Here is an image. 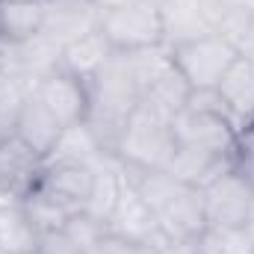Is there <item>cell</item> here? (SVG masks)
Masks as SVG:
<instances>
[{"instance_id": "6da1fadb", "label": "cell", "mask_w": 254, "mask_h": 254, "mask_svg": "<svg viewBox=\"0 0 254 254\" xmlns=\"http://www.w3.org/2000/svg\"><path fill=\"white\" fill-rule=\"evenodd\" d=\"M127 184L139 192V198L154 213L166 246H187L198 243L207 231L204 219V195L198 187H190L172 178L166 169H133L122 166Z\"/></svg>"}, {"instance_id": "7a4b0ae2", "label": "cell", "mask_w": 254, "mask_h": 254, "mask_svg": "<svg viewBox=\"0 0 254 254\" xmlns=\"http://www.w3.org/2000/svg\"><path fill=\"white\" fill-rule=\"evenodd\" d=\"M175 142L184 148H201L210 154L237 157L240 163V130L225 113L216 89L192 92L187 107L172 119Z\"/></svg>"}, {"instance_id": "3957f363", "label": "cell", "mask_w": 254, "mask_h": 254, "mask_svg": "<svg viewBox=\"0 0 254 254\" xmlns=\"http://www.w3.org/2000/svg\"><path fill=\"white\" fill-rule=\"evenodd\" d=\"M175 148L178 142H175L172 122L154 116L145 107H136V113L130 116L127 127L119 136L113 157L122 166H133V169H166Z\"/></svg>"}, {"instance_id": "277c9868", "label": "cell", "mask_w": 254, "mask_h": 254, "mask_svg": "<svg viewBox=\"0 0 254 254\" xmlns=\"http://www.w3.org/2000/svg\"><path fill=\"white\" fill-rule=\"evenodd\" d=\"M225 6L219 0H166L160 3L163 45L172 51L198 39L216 36L225 21Z\"/></svg>"}, {"instance_id": "5b68a950", "label": "cell", "mask_w": 254, "mask_h": 254, "mask_svg": "<svg viewBox=\"0 0 254 254\" xmlns=\"http://www.w3.org/2000/svg\"><path fill=\"white\" fill-rule=\"evenodd\" d=\"M101 33L113 45V51H139L151 45H163V21L160 6L151 0H133L122 9L101 15Z\"/></svg>"}, {"instance_id": "8992f818", "label": "cell", "mask_w": 254, "mask_h": 254, "mask_svg": "<svg viewBox=\"0 0 254 254\" xmlns=\"http://www.w3.org/2000/svg\"><path fill=\"white\" fill-rule=\"evenodd\" d=\"M172 60H175V68L184 74V80L190 83L192 92H204V89L219 86L225 71L237 63V51L231 48V42L222 33H216V36L175 48Z\"/></svg>"}, {"instance_id": "52a82bcc", "label": "cell", "mask_w": 254, "mask_h": 254, "mask_svg": "<svg viewBox=\"0 0 254 254\" xmlns=\"http://www.w3.org/2000/svg\"><path fill=\"white\" fill-rule=\"evenodd\" d=\"M201 195H204L207 228H246L254 207V184L243 169L219 175L201 190Z\"/></svg>"}, {"instance_id": "ba28073f", "label": "cell", "mask_w": 254, "mask_h": 254, "mask_svg": "<svg viewBox=\"0 0 254 254\" xmlns=\"http://www.w3.org/2000/svg\"><path fill=\"white\" fill-rule=\"evenodd\" d=\"M107 234L119 237V240H130V243H142V246H154V249H166V237L154 219V213L148 210V204L139 198V192L133 190L130 184H122V195H119V204L107 222Z\"/></svg>"}, {"instance_id": "9c48e42d", "label": "cell", "mask_w": 254, "mask_h": 254, "mask_svg": "<svg viewBox=\"0 0 254 254\" xmlns=\"http://www.w3.org/2000/svg\"><path fill=\"white\" fill-rule=\"evenodd\" d=\"M95 30H101V9L92 0H48L42 36L60 51Z\"/></svg>"}, {"instance_id": "30bf717a", "label": "cell", "mask_w": 254, "mask_h": 254, "mask_svg": "<svg viewBox=\"0 0 254 254\" xmlns=\"http://www.w3.org/2000/svg\"><path fill=\"white\" fill-rule=\"evenodd\" d=\"M33 95L54 113V119L63 127L86 122V113H89V89H86L83 80L71 77L63 68H57L54 74H48L45 80H39L36 89H33Z\"/></svg>"}, {"instance_id": "8fae6325", "label": "cell", "mask_w": 254, "mask_h": 254, "mask_svg": "<svg viewBox=\"0 0 254 254\" xmlns=\"http://www.w3.org/2000/svg\"><path fill=\"white\" fill-rule=\"evenodd\" d=\"M216 95L225 107V113L231 116L234 127L240 130V136L254 127V63L237 57V63L225 71V77L216 86Z\"/></svg>"}, {"instance_id": "7c38bea8", "label": "cell", "mask_w": 254, "mask_h": 254, "mask_svg": "<svg viewBox=\"0 0 254 254\" xmlns=\"http://www.w3.org/2000/svg\"><path fill=\"white\" fill-rule=\"evenodd\" d=\"M3 57H6V71L27 80L33 89L39 80H45L48 74H54L60 68V48L51 45L42 33L27 42H18V45H3Z\"/></svg>"}, {"instance_id": "4fadbf2b", "label": "cell", "mask_w": 254, "mask_h": 254, "mask_svg": "<svg viewBox=\"0 0 254 254\" xmlns=\"http://www.w3.org/2000/svg\"><path fill=\"white\" fill-rule=\"evenodd\" d=\"M42 172V157L27 148L15 133L0 139V190L24 198Z\"/></svg>"}, {"instance_id": "5bb4252c", "label": "cell", "mask_w": 254, "mask_h": 254, "mask_svg": "<svg viewBox=\"0 0 254 254\" xmlns=\"http://www.w3.org/2000/svg\"><path fill=\"white\" fill-rule=\"evenodd\" d=\"M237 169V157H225V154H210V151H201V148H184L178 145L166 172L190 187L204 190L210 181H216L219 175Z\"/></svg>"}, {"instance_id": "9a60e30c", "label": "cell", "mask_w": 254, "mask_h": 254, "mask_svg": "<svg viewBox=\"0 0 254 254\" xmlns=\"http://www.w3.org/2000/svg\"><path fill=\"white\" fill-rule=\"evenodd\" d=\"M63 130L65 127L54 119V113H51L36 95H30V98L24 101V107H21V113H18V122H15V136H18L27 148H33L42 160L51 154V148L57 145V139H60Z\"/></svg>"}, {"instance_id": "2e32d148", "label": "cell", "mask_w": 254, "mask_h": 254, "mask_svg": "<svg viewBox=\"0 0 254 254\" xmlns=\"http://www.w3.org/2000/svg\"><path fill=\"white\" fill-rule=\"evenodd\" d=\"M110 57H113V45L107 42V36H104L101 30H95V33H89V36L71 42L68 48L60 51V68L68 71L71 77L89 83V80L107 65Z\"/></svg>"}, {"instance_id": "e0dca14e", "label": "cell", "mask_w": 254, "mask_h": 254, "mask_svg": "<svg viewBox=\"0 0 254 254\" xmlns=\"http://www.w3.org/2000/svg\"><path fill=\"white\" fill-rule=\"evenodd\" d=\"M104 154L107 151L101 148V142L95 139L89 125L80 122V125H71L60 133L57 145L42 160V166H95Z\"/></svg>"}, {"instance_id": "ac0fdd59", "label": "cell", "mask_w": 254, "mask_h": 254, "mask_svg": "<svg viewBox=\"0 0 254 254\" xmlns=\"http://www.w3.org/2000/svg\"><path fill=\"white\" fill-rule=\"evenodd\" d=\"M48 0H0V42L18 45L42 33Z\"/></svg>"}, {"instance_id": "d6986e66", "label": "cell", "mask_w": 254, "mask_h": 254, "mask_svg": "<svg viewBox=\"0 0 254 254\" xmlns=\"http://www.w3.org/2000/svg\"><path fill=\"white\" fill-rule=\"evenodd\" d=\"M192 89L190 83L184 80V74L172 65L166 74H160L145 92H142V101H139V107H145V110H151L154 116H160V119H175L184 107H187V101H190Z\"/></svg>"}, {"instance_id": "ffe728a7", "label": "cell", "mask_w": 254, "mask_h": 254, "mask_svg": "<svg viewBox=\"0 0 254 254\" xmlns=\"http://www.w3.org/2000/svg\"><path fill=\"white\" fill-rule=\"evenodd\" d=\"M21 210L27 213V219H30V225L36 228V234L63 231L65 225H68V219L77 216V213L65 210L54 195H48V192L42 190V187H36V184H33L30 192L21 198Z\"/></svg>"}, {"instance_id": "44dd1931", "label": "cell", "mask_w": 254, "mask_h": 254, "mask_svg": "<svg viewBox=\"0 0 254 254\" xmlns=\"http://www.w3.org/2000/svg\"><path fill=\"white\" fill-rule=\"evenodd\" d=\"M39 234L21 204L0 210V254H36Z\"/></svg>"}, {"instance_id": "7402d4cb", "label": "cell", "mask_w": 254, "mask_h": 254, "mask_svg": "<svg viewBox=\"0 0 254 254\" xmlns=\"http://www.w3.org/2000/svg\"><path fill=\"white\" fill-rule=\"evenodd\" d=\"M195 254H254V243L246 228H207Z\"/></svg>"}, {"instance_id": "603a6c76", "label": "cell", "mask_w": 254, "mask_h": 254, "mask_svg": "<svg viewBox=\"0 0 254 254\" xmlns=\"http://www.w3.org/2000/svg\"><path fill=\"white\" fill-rule=\"evenodd\" d=\"M219 33L231 42V48L237 51V57L252 60V63H254V15H246V12H231V9H228Z\"/></svg>"}, {"instance_id": "cb8c5ba5", "label": "cell", "mask_w": 254, "mask_h": 254, "mask_svg": "<svg viewBox=\"0 0 254 254\" xmlns=\"http://www.w3.org/2000/svg\"><path fill=\"white\" fill-rule=\"evenodd\" d=\"M63 231L68 234V240H71V243H74L83 254H89L98 243H101V240H104V237H107V225H104V222H98V219H92V216H86V213L71 216Z\"/></svg>"}, {"instance_id": "d4e9b609", "label": "cell", "mask_w": 254, "mask_h": 254, "mask_svg": "<svg viewBox=\"0 0 254 254\" xmlns=\"http://www.w3.org/2000/svg\"><path fill=\"white\" fill-rule=\"evenodd\" d=\"M89 254H160V249L142 246V243H130V240H119V237L107 234Z\"/></svg>"}, {"instance_id": "484cf974", "label": "cell", "mask_w": 254, "mask_h": 254, "mask_svg": "<svg viewBox=\"0 0 254 254\" xmlns=\"http://www.w3.org/2000/svg\"><path fill=\"white\" fill-rule=\"evenodd\" d=\"M36 254H83L65 231H51V234H39V246H36Z\"/></svg>"}, {"instance_id": "4316f807", "label": "cell", "mask_w": 254, "mask_h": 254, "mask_svg": "<svg viewBox=\"0 0 254 254\" xmlns=\"http://www.w3.org/2000/svg\"><path fill=\"white\" fill-rule=\"evenodd\" d=\"M225 9L231 12H246V15H254V0H219Z\"/></svg>"}, {"instance_id": "83f0119b", "label": "cell", "mask_w": 254, "mask_h": 254, "mask_svg": "<svg viewBox=\"0 0 254 254\" xmlns=\"http://www.w3.org/2000/svg\"><path fill=\"white\" fill-rule=\"evenodd\" d=\"M98 9H101V15L104 12H113V9H122V6H127V3H133V0H92Z\"/></svg>"}, {"instance_id": "f1b7e54d", "label": "cell", "mask_w": 254, "mask_h": 254, "mask_svg": "<svg viewBox=\"0 0 254 254\" xmlns=\"http://www.w3.org/2000/svg\"><path fill=\"white\" fill-rule=\"evenodd\" d=\"M15 204H21V198H18V195H12V192L0 190V210H6V207H15Z\"/></svg>"}, {"instance_id": "f546056e", "label": "cell", "mask_w": 254, "mask_h": 254, "mask_svg": "<svg viewBox=\"0 0 254 254\" xmlns=\"http://www.w3.org/2000/svg\"><path fill=\"white\" fill-rule=\"evenodd\" d=\"M151 3H157V6H160V3H166V0H151Z\"/></svg>"}]
</instances>
